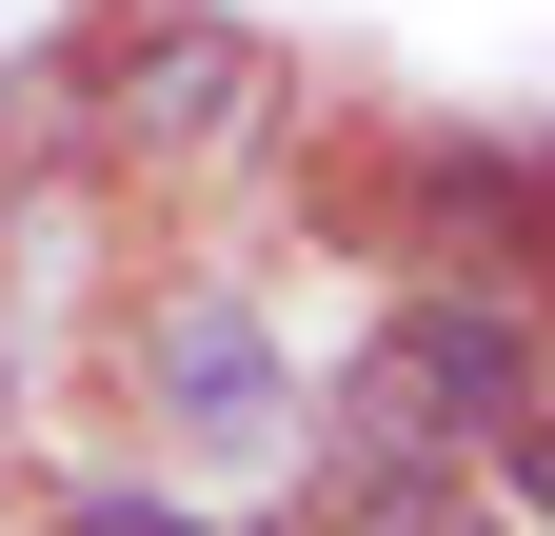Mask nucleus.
I'll list each match as a JSON object with an SVG mask.
<instances>
[{
    "label": "nucleus",
    "mask_w": 555,
    "mask_h": 536,
    "mask_svg": "<svg viewBox=\"0 0 555 536\" xmlns=\"http://www.w3.org/2000/svg\"><path fill=\"white\" fill-rule=\"evenodd\" d=\"M278 100L298 60L219 0H100V100H80V179H139V199H198V179H258L278 159Z\"/></svg>",
    "instance_id": "nucleus-1"
},
{
    "label": "nucleus",
    "mask_w": 555,
    "mask_h": 536,
    "mask_svg": "<svg viewBox=\"0 0 555 536\" xmlns=\"http://www.w3.org/2000/svg\"><path fill=\"white\" fill-rule=\"evenodd\" d=\"M21 536H219V516H179L159 477H100V497H40Z\"/></svg>",
    "instance_id": "nucleus-3"
},
{
    "label": "nucleus",
    "mask_w": 555,
    "mask_h": 536,
    "mask_svg": "<svg viewBox=\"0 0 555 536\" xmlns=\"http://www.w3.org/2000/svg\"><path fill=\"white\" fill-rule=\"evenodd\" d=\"M0 536H21V477H0Z\"/></svg>",
    "instance_id": "nucleus-4"
},
{
    "label": "nucleus",
    "mask_w": 555,
    "mask_h": 536,
    "mask_svg": "<svg viewBox=\"0 0 555 536\" xmlns=\"http://www.w3.org/2000/svg\"><path fill=\"white\" fill-rule=\"evenodd\" d=\"M119 397H139V437L198 457V477H298V418H318V378L278 358V318L238 279H159L119 318Z\"/></svg>",
    "instance_id": "nucleus-2"
}]
</instances>
